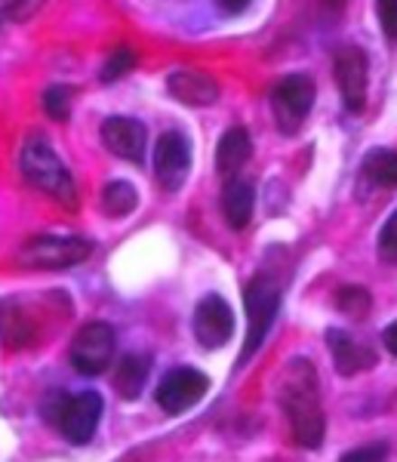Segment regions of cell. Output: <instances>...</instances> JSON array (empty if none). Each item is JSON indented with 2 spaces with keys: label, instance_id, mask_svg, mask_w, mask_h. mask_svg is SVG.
I'll list each match as a JSON object with an SVG mask.
<instances>
[{
  "label": "cell",
  "instance_id": "cell-26",
  "mask_svg": "<svg viewBox=\"0 0 397 462\" xmlns=\"http://www.w3.org/2000/svg\"><path fill=\"white\" fill-rule=\"evenodd\" d=\"M394 4H397V0H376L382 32H385L388 41H394Z\"/></svg>",
  "mask_w": 397,
  "mask_h": 462
},
{
  "label": "cell",
  "instance_id": "cell-11",
  "mask_svg": "<svg viewBox=\"0 0 397 462\" xmlns=\"http://www.w3.org/2000/svg\"><path fill=\"white\" fill-rule=\"evenodd\" d=\"M235 333V311L219 293H209L194 309V339L204 348H222Z\"/></svg>",
  "mask_w": 397,
  "mask_h": 462
},
{
  "label": "cell",
  "instance_id": "cell-10",
  "mask_svg": "<svg viewBox=\"0 0 397 462\" xmlns=\"http://www.w3.org/2000/svg\"><path fill=\"white\" fill-rule=\"evenodd\" d=\"M209 392V379L194 367H173L167 376L157 383L154 401L163 413L179 416L194 404H200V398Z\"/></svg>",
  "mask_w": 397,
  "mask_h": 462
},
{
  "label": "cell",
  "instance_id": "cell-9",
  "mask_svg": "<svg viewBox=\"0 0 397 462\" xmlns=\"http://www.w3.org/2000/svg\"><path fill=\"white\" fill-rule=\"evenodd\" d=\"M333 78L348 115H361L366 108V87H370V62H366L364 50L342 47L333 62Z\"/></svg>",
  "mask_w": 397,
  "mask_h": 462
},
{
  "label": "cell",
  "instance_id": "cell-21",
  "mask_svg": "<svg viewBox=\"0 0 397 462\" xmlns=\"http://www.w3.org/2000/svg\"><path fill=\"white\" fill-rule=\"evenodd\" d=\"M336 305H339L342 315L364 320L373 309V296L366 293L364 287H342L339 293H336Z\"/></svg>",
  "mask_w": 397,
  "mask_h": 462
},
{
  "label": "cell",
  "instance_id": "cell-1",
  "mask_svg": "<svg viewBox=\"0 0 397 462\" xmlns=\"http://www.w3.org/2000/svg\"><path fill=\"white\" fill-rule=\"evenodd\" d=\"M277 401L287 413L293 441L305 450H318L327 438V413L320 404V379L309 357H293L283 367Z\"/></svg>",
  "mask_w": 397,
  "mask_h": 462
},
{
  "label": "cell",
  "instance_id": "cell-6",
  "mask_svg": "<svg viewBox=\"0 0 397 462\" xmlns=\"http://www.w3.org/2000/svg\"><path fill=\"white\" fill-rule=\"evenodd\" d=\"M93 244L78 235H37L22 244L19 263L28 268H71L89 259Z\"/></svg>",
  "mask_w": 397,
  "mask_h": 462
},
{
  "label": "cell",
  "instance_id": "cell-22",
  "mask_svg": "<svg viewBox=\"0 0 397 462\" xmlns=\"http://www.w3.org/2000/svg\"><path fill=\"white\" fill-rule=\"evenodd\" d=\"M133 69H136V53H133V47H117L99 69V84H115V80H121L124 74H130Z\"/></svg>",
  "mask_w": 397,
  "mask_h": 462
},
{
  "label": "cell",
  "instance_id": "cell-12",
  "mask_svg": "<svg viewBox=\"0 0 397 462\" xmlns=\"http://www.w3.org/2000/svg\"><path fill=\"white\" fill-rule=\"evenodd\" d=\"M102 145L108 148L115 158L142 163L145 161V148H148V133L145 124L136 117L126 115H111L102 121Z\"/></svg>",
  "mask_w": 397,
  "mask_h": 462
},
{
  "label": "cell",
  "instance_id": "cell-17",
  "mask_svg": "<svg viewBox=\"0 0 397 462\" xmlns=\"http://www.w3.org/2000/svg\"><path fill=\"white\" fill-rule=\"evenodd\" d=\"M250 158H253V139L244 126H231L228 133H222L219 145H216V170L225 179L241 173L244 163Z\"/></svg>",
  "mask_w": 397,
  "mask_h": 462
},
{
  "label": "cell",
  "instance_id": "cell-15",
  "mask_svg": "<svg viewBox=\"0 0 397 462\" xmlns=\"http://www.w3.org/2000/svg\"><path fill=\"white\" fill-rule=\"evenodd\" d=\"M222 216L235 231H244L253 222V210H256V189L241 176H228L222 189Z\"/></svg>",
  "mask_w": 397,
  "mask_h": 462
},
{
  "label": "cell",
  "instance_id": "cell-28",
  "mask_svg": "<svg viewBox=\"0 0 397 462\" xmlns=\"http://www.w3.org/2000/svg\"><path fill=\"white\" fill-rule=\"evenodd\" d=\"M253 0H216V6L225 13V16H241L244 10H250Z\"/></svg>",
  "mask_w": 397,
  "mask_h": 462
},
{
  "label": "cell",
  "instance_id": "cell-25",
  "mask_svg": "<svg viewBox=\"0 0 397 462\" xmlns=\"http://www.w3.org/2000/svg\"><path fill=\"white\" fill-rule=\"evenodd\" d=\"M379 459H388L385 444H364V447H355V450L342 453V462H379Z\"/></svg>",
  "mask_w": 397,
  "mask_h": 462
},
{
  "label": "cell",
  "instance_id": "cell-23",
  "mask_svg": "<svg viewBox=\"0 0 397 462\" xmlns=\"http://www.w3.org/2000/svg\"><path fill=\"white\" fill-rule=\"evenodd\" d=\"M71 99H74V89L69 84H52L43 93V111H47L52 121L65 124L71 115Z\"/></svg>",
  "mask_w": 397,
  "mask_h": 462
},
{
  "label": "cell",
  "instance_id": "cell-16",
  "mask_svg": "<svg viewBox=\"0 0 397 462\" xmlns=\"http://www.w3.org/2000/svg\"><path fill=\"white\" fill-rule=\"evenodd\" d=\"M37 339V324L19 300L0 302V342L6 348H25Z\"/></svg>",
  "mask_w": 397,
  "mask_h": 462
},
{
  "label": "cell",
  "instance_id": "cell-3",
  "mask_svg": "<svg viewBox=\"0 0 397 462\" xmlns=\"http://www.w3.org/2000/svg\"><path fill=\"white\" fill-rule=\"evenodd\" d=\"M102 394L99 392H50L41 404V413L50 426H56L62 431L65 441L71 444H89L96 438V429H99L102 420Z\"/></svg>",
  "mask_w": 397,
  "mask_h": 462
},
{
  "label": "cell",
  "instance_id": "cell-24",
  "mask_svg": "<svg viewBox=\"0 0 397 462\" xmlns=\"http://www.w3.org/2000/svg\"><path fill=\"white\" fill-rule=\"evenodd\" d=\"M394 226H397V216L392 213L385 219V226L379 231V259L385 265H394L397 263V244H394Z\"/></svg>",
  "mask_w": 397,
  "mask_h": 462
},
{
  "label": "cell",
  "instance_id": "cell-27",
  "mask_svg": "<svg viewBox=\"0 0 397 462\" xmlns=\"http://www.w3.org/2000/svg\"><path fill=\"white\" fill-rule=\"evenodd\" d=\"M6 4V13H10V19H25L32 16L37 6L43 4V0H4Z\"/></svg>",
  "mask_w": 397,
  "mask_h": 462
},
{
  "label": "cell",
  "instance_id": "cell-18",
  "mask_svg": "<svg viewBox=\"0 0 397 462\" xmlns=\"http://www.w3.org/2000/svg\"><path fill=\"white\" fill-rule=\"evenodd\" d=\"M148 374H152V357L148 355H126L124 361L117 364L115 389L121 392L124 401H136L142 394V389H145Z\"/></svg>",
  "mask_w": 397,
  "mask_h": 462
},
{
  "label": "cell",
  "instance_id": "cell-13",
  "mask_svg": "<svg viewBox=\"0 0 397 462\" xmlns=\"http://www.w3.org/2000/svg\"><path fill=\"white\" fill-rule=\"evenodd\" d=\"M327 346L329 355H333V364L342 376H357L364 370H373L379 364V355L370 342H364L361 337L348 330H339V327H329L327 330Z\"/></svg>",
  "mask_w": 397,
  "mask_h": 462
},
{
  "label": "cell",
  "instance_id": "cell-7",
  "mask_svg": "<svg viewBox=\"0 0 397 462\" xmlns=\"http://www.w3.org/2000/svg\"><path fill=\"white\" fill-rule=\"evenodd\" d=\"M115 348H117L115 327L105 324V320H89L71 339V355H69L71 367L84 376H99L115 361Z\"/></svg>",
  "mask_w": 397,
  "mask_h": 462
},
{
  "label": "cell",
  "instance_id": "cell-8",
  "mask_svg": "<svg viewBox=\"0 0 397 462\" xmlns=\"http://www.w3.org/2000/svg\"><path fill=\"white\" fill-rule=\"evenodd\" d=\"M191 173V143L185 133L167 130L154 143V179L163 191H179Z\"/></svg>",
  "mask_w": 397,
  "mask_h": 462
},
{
  "label": "cell",
  "instance_id": "cell-19",
  "mask_svg": "<svg viewBox=\"0 0 397 462\" xmlns=\"http://www.w3.org/2000/svg\"><path fill=\"white\" fill-rule=\"evenodd\" d=\"M361 173L370 185L392 191L397 185V158L392 148H373L361 163Z\"/></svg>",
  "mask_w": 397,
  "mask_h": 462
},
{
  "label": "cell",
  "instance_id": "cell-4",
  "mask_svg": "<svg viewBox=\"0 0 397 462\" xmlns=\"http://www.w3.org/2000/svg\"><path fill=\"white\" fill-rule=\"evenodd\" d=\"M281 296H283V281L274 272L262 268L256 278L246 284L244 302H246V342L241 352V364L250 361L259 352V346L265 342L268 330L274 327V318L281 311Z\"/></svg>",
  "mask_w": 397,
  "mask_h": 462
},
{
  "label": "cell",
  "instance_id": "cell-20",
  "mask_svg": "<svg viewBox=\"0 0 397 462\" xmlns=\"http://www.w3.org/2000/svg\"><path fill=\"white\" fill-rule=\"evenodd\" d=\"M139 204V191L133 189L130 182H124V179H117V182H108L102 189V210L111 216V219H124V216H130L136 210Z\"/></svg>",
  "mask_w": 397,
  "mask_h": 462
},
{
  "label": "cell",
  "instance_id": "cell-30",
  "mask_svg": "<svg viewBox=\"0 0 397 462\" xmlns=\"http://www.w3.org/2000/svg\"><path fill=\"white\" fill-rule=\"evenodd\" d=\"M4 19H10V13H6V4L0 0V22H4Z\"/></svg>",
  "mask_w": 397,
  "mask_h": 462
},
{
  "label": "cell",
  "instance_id": "cell-5",
  "mask_svg": "<svg viewBox=\"0 0 397 462\" xmlns=\"http://www.w3.org/2000/svg\"><path fill=\"white\" fill-rule=\"evenodd\" d=\"M314 99H318V87H314L311 74L296 71L287 74L274 89H272V115L274 124L283 136H296L309 121Z\"/></svg>",
  "mask_w": 397,
  "mask_h": 462
},
{
  "label": "cell",
  "instance_id": "cell-2",
  "mask_svg": "<svg viewBox=\"0 0 397 462\" xmlns=\"http://www.w3.org/2000/svg\"><path fill=\"white\" fill-rule=\"evenodd\" d=\"M22 176L28 185H34L37 191L50 195L52 200L65 207V210H78L80 198H78V185H74L71 170L65 167V161L56 154L43 136H28L22 145V158H19Z\"/></svg>",
  "mask_w": 397,
  "mask_h": 462
},
{
  "label": "cell",
  "instance_id": "cell-29",
  "mask_svg": "<svg viewBox=\"0 0 397 462\" xmlns=\"http://www.w3.org/2000/svg\"><path fill=\"white\" fill-rule=\"evenodd\" d=\"M382 342H385V348L392 355H397V324H388L385 333H382Z\"/></svg>",
  "mask_w": 397,
  "mask_h": 462
},
{
  "label": "cell",
  "instance_id": "cell-14",
  "mask_svg": "<svg viewBox=\"0 0 397 462\" xmlns=\"http://www.w3.org/2000/svg\"><path fill=\"white\" fill-rule=\"evenodd\" d=\"M167 89L176 102L189 108H207L219 99V84L207 71L198 69H179L167 74Z\"/></svg>",
  "mask_w": 397,
  "mask_h": 462
}]
</instances>
